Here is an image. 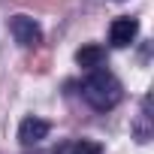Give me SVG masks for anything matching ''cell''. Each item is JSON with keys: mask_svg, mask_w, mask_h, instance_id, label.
<instances>
[{"mask_svg": "<svg viewBox=\"0 0 154 154\" xmlns=\"http://www.w3.org/2000/svg\"><path fill=\"white\" fill-rule=\"evenodd\" d=\"M82 97H85V103L91 109L109 112V109H115L124 100V88H121V82H118L115 72L97 66V69H91V75L82 82Z\"/></svg>", "mask_w": 154, "mask_h": 154, "instance_id": "1", "label": "cell"}, {"mask_svg": "<svg viewBox=\"0 0 154 154\" xmlns=\"http://www.w3.org/2000/svg\"><path fill=\"white\" fill-rule=\"evenodd\" d=\"M9 30H12L15 42L24 45V48H33V45L42 42V27H39L30 15H15V18L9 21Z\"/></svg>", "mask_w": 154, "mask_h": 154, "instance_id": "2", "label": "cell"}, {"mask_svg": "<svg viewBox=\"0 0 154 154\" xmlns=\"http://www.w3.org/2000/svg\"><path fill=\"white\" fill-rule=\"evenodd\" d=\"M136 33H139V21L130 18V15H121V18H115L112 27H109V42H112L115 48H127V45L136 39Z\"/></svg>", "mask_w": 154, "mask_h": 154, "instance_id": "3", "label": "cell"}, {"mask_svg": "<svg viewBox=\"0 0 154 154\" xmlns=\"http://www.w3.org/2000/svg\"><path fill=\"white\" fill-rule=\"evenodd\" d=\"M48 121H42V118H24L21 124H18V142L21 145H39L45 136H48Z\"/></svg>", "mask_w": 154, "mask_h": 154, "instance_id": "4", "label": "cell"}, {"mask_svg": "<svg viewBox=\"0 0 154 154\" xmlns=\"http://www.w3.org/2000/svg\"><path fill=\"white\" fill-rule=\"evenodd\" d=\"M103 60H106V48L103 45H85V48L75 51V63L85 66V69H97V66H103Z\"/></svg>", "mask_w": 154, "mask_h": 154, "instance_id": "5", "label": "cell"}, {"mask_svg": "<svg viewBox=\"0 0 154 154\" xmlns=\"http://www.w3.org/2000/svg\"><path fill=\"white\" fill-rule=\"evenodd\" d=\"M133 133H136L139 142H148L151 139V97L148 94L142 97V112H139V121H136Z\"/></svg>", "mask_w": 154, "mask_h": 154, "instance_id": "6", "label": "cell"}, {"mask_svg": "<svg viewBox=\"0 0 154 154\" xmlns=\"http://www.w3.org/2000/svg\"><path fill=\"white\" fill-rule=\"evenodd\" d=\"M57 154H103L100 142H91V139H79V142H66Z\"/></svg>", "mask_w": 154, "mask_h": 154, "instance_id": "7", "label": "cell"}]
</instances>
